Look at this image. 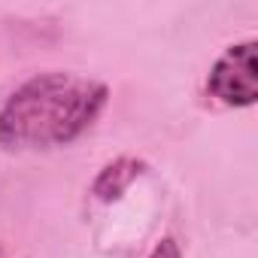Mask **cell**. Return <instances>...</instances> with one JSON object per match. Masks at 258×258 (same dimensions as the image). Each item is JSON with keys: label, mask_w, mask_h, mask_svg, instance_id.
<instances>
[{"label": "cell", "mask_w": 258, "mask_h": 258, "mask_svg": "<svg viewBox=\"0 0 258 258\" xmlns=\"http://www.w3.org/2000/svg\"><path fill=\"white\" fill-rule=\"evenodd\" d=\"M0 258H7V252H4V246H0Z\"/></svg>", "instance_id": "5b68a950"}, {"label": "cell", "mask_w": 258, "mask_h": 258, "mask_svg": "<svg viewBox=\"0 0 258 258\" xmlns=\"http://www.w3.org/2000/svg\"><path fill=\"white\" fill-rule=\"evenodd\" d=\"M146 258H182V243H179L173 234H164V237L152 246V252H149Z\"/></svg>", "instance_id": "277c9868"}, {"label": "cell", "mask_w": 258, "mask_h": 258, "mask_svg": "<svg viewBox=\"0 0 258 258\" xmlns=\"http://www.w3.org/2000/svg\"><path fill=\"white\" fill-rule=\"evenodd\" d=\"M207 91L222 106L246 109L258 100V43L243 40L228 46L207 76Z\"/></svg>", "instance_id": "7a4b0ae2"}, {"label": "cell", "mask_w": 258, "mask_h": 258, "mask_svg": "<svg viewBox=\"0 0 258 258\" xmlns=\"http://www.w3.org/2000/svg\"><path fill=\"white\" fill-rule=\"evenodd\" d=\"M109 103V85L70 70H46L25 79L0 103V146L10 152H46L76 143Z\"/></svg>", "instance_id": "6da1fadb"}, {"label": "cell", "mask_w": 258, "mask_h": 258, "mask_svg": "<svg viewBox=\"0 0 258 258\" xmlns=\"http://www.w3.org/2000/svg\"><path fill=\"white\" fill-rule=\"evenodd\" d=\"M146 170H149V164H146L143 158L118 155V158H112L109 164H103V167L97 170V176L91 179V198L100 201V204H112V201H118L127 188H131Z\"/></svg>", "instance_id": "3957f363"}]
</instances>
